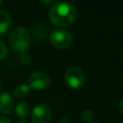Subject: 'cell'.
Instances as JSON below:
<instances>
[{
  "instance_id": "obj_1",
  "label": "cell",
  "mask_w": 123,
  "mask_h": 123,
  "mask_svg": "<svg viewBox=\"0 0 123 123\" xmlns=\"http://www.w3.org/2000/svg\"><path fill=\"white\" fill-rule=\"evenodd\" d=\"M76 17L77 10L72 4L68 2H56L53 4L49 11V18L51 22L56 26H69L75 21Z\"/></svg>"
},
{
  "instance_id": "obj_2",
  "label": "cell",
  "mask_w": 123,
  "mask_h": 123,
  "mask_svg": "<svg viewBox=\"0 0 123 123\" xmlns=\"http://www.w3.org/2000/svg\"><path fill=\"white\" fill-rule=\"evenodd\" d=\"M31 43V34L24 27H16L11 31L9 44L16 52L26 51Z\"/></svg>"
},
{
  "instance_id": "obj_3",
  "label": "cell",
  "mask_w": 123,
  "mask_h": 123,
  "mask_svg": "<svg viewBox=\"0 0 123 123\" xmlns=\"http://www.w3.org/2000/svg\"><path fill=\"white\" fill-rule=\"evenodd\" d=\"M64 80L69 87L78 89L82 87L85 83V73L81 67L71 66L66 69L64 73Z\"/></svg>"
},
{
  "instance_id": "obj_4",
  "label": "cell",
  "mask_w": 123,
  "mask_h": 123,
  "mask_svg": "<svg viewBox=\"0 0 123 123\" xmlns=\"http://www.w3.org/2000/svg\"><path fill=\"white\" fill-rule=\"evenodd\" d=\"M50 41L56 48L65 49L72 44L73 37L67 30L56 29L50 35Z\"/></svg>"
},
{
  "instance_id": "obj_5",
  "label": "cell",
  "mask_w": 123,
  "mask_h": 123,
  "mask_svg": "<svg viewBox=\"0 0 123 123\" xmlns=\"http://www.w3.org/2000/svg\"><path fill=\"white\" fill-rule=\"evenodd\" d=\"M28 83L31 88L44 89L50 86L51 78L48 73L41 70H37V71H34L29 75Z\"/></svg>"
},
{
  "instance_id": "obj_6",
  "label": "cell",
  "mask_w": 123,
  "mask_h": 123,
  "mask_svg": "<svg viewBox=\"0 0 123 123\" xmlns=\"http://www.w3.org/2000/svg\"><path fill=\"white\" fill-rule=\"evenodd\" d=\"M52 115L51 108L46 104H38L37 105L31 114V119L33 123H47Z\"/></svg>"
},
{
  "instance_id": "obj_7",
  "label": "cell",
  "mask_w": 123,
  "mask_h": 123,
  "mask_svg": "<svg viewBox=\"0 0 123 123\" xmlns=\"http://www.w3.org/2000/svg\"><path fill=\"white\" fill-rule=\"evenodd\" d=\"M14 108V101L12 95L5 91L0 93V112L8 114L12 111Z\"/></svg>"
},
{
  "instance_id": "obj_8",
  "label": "cell",
  "mask_w": 123,
  "mask_h": 123,
  "mask_svg": "<svg viewBox=\"0 0 123 123\" xmlns=\"http://www.w3.org/2000/svg\"><path fill=\"white\" fill-rule=\"evenodd\" d=\"M12 16L11 14L4 10L0 11V36L6 35L12 26Z\"/></svg>"
},
{
  "instance_id": "obj_9",
  "label": "cell",
  "mask_w": 123,
  "mask_h": 123,
  "mask_svg": "<svg viewBox=\"0 0 123 123\" xmlns=\"http://www.w3.org/2000/svg\"><path fill=\"white\" fill-rule=\"evenodd\" d=\"M15 113H16L17 117H19L21 119L27 118L30 113V107H29L28 103H26L24 101L19 102L15 106Z\"/></svg>"
},
{
  "instance_id": "obj_10",
  "label": "cell",
  "mask_w": 123,
  "mask_h": 123,
  "mask_svg": "<svg viewBox=\"0 0 123 123\" xmlns=\"http://www.w3.org/2000/svg\"><path fill=\"white\" fill-rule=\"evenodd\" d=\"M30 89H31V87L29 86V85L20 84V85H17L13 88V94L16 98L22 99V98H25L30 93Z\"/></svg>"
},
{
  "instance_id": "obj_11",
  "label": "cell",
  "mask_w": 123,
  "mask_h": 123,
  "mask_svg": "<svg viewBox=\"0 0 123 123\" xmlns=\"http://www.w3.org/2000/svg\"><path fill=\"white\" fill-rule=\"evenodd\" d=\"M93 116H94L93 115V112L90 110H85L82 112V118H83V120H85V121H86L88 123H90L92 121Z\"/></svg>"
},
{
  "instance_id": "obj_12",
  "label": "cell",
  "mask_w": 123,
  "mask_h": 123,
  "mask_svg": "<svg viewBox=\"0 0 123 123\" xmlns=\"http://www.w3.org/2000/svg\"><path fill=\"white\" fill-rule=\"evenodd\" d=\"M7 54H8V48L5 44V42L0 39V61L4 60L7 56Z\"/></svg>"
},
{
  "instance_id": "obj_13",
  "label": "cell",
  "mask_w": 123,
  "mask_h": 123,
  "mask_svg": "<svg viewBox=\"0 0 123 123\" xmlns=\"http://www.w3.org/2000/svg\"><path fill=\"white\" fill-rule=\"evenodd\" d=\"M31 56L29 55V54H26V53H23L21 56H20V61L24 63V64H28V63H30V62H31Z\"/></svg>"
},
{
  "instance_id": "obj_14",
  "label": "cell",
  "mask_w": 123,
  "mask_h": 123,
  "mask_svg": "<svg viewBox=\"0 0 123 123\" xmlns=\"http://www.w3.org/2000/svg\"><path fill=\"white\" fill-rule=\"evenodd\" d=\"M0 123H11V120L4 115H0Z\"/></svg>"
},
{
  "instance_id": "obj_15",
  "label": "cell",
  "mask_w": 123,
  "mask_h": 123,
  "mask_svg": "<svg viewBox=\"0 0 123 123\" xmlns=\"http://www.w3.org/2000/svg\"><path fill=\"white\" fill-rule=\"evenodd\" d=\"M118 108H119L120 112L123 114V98L120 100V102H119V104H118Z\"/></svg>"
},
{
  "instance_id": "obj_16",
  "label": "cell",
  "mask_w": 123,
  "mask_h": 123,
  "mask_svg": "<svg viewBox=\"0 0 123 123\" xmlns=\"http://www.w3.org/2000/svg\"><path fill=\"white\" fill-rule=\"evenodd\" d=\"M60 123H69V121H68L67 118H62L60 120Z\"/></svg>"
},
{
  "instance_id": "obj_17",
  "label": "cell",
  "mask_w": 123,
  "mask_h": 123,
  "mask_svg": "<svg viewBox=\"0 0 123 123\" xmlns=\"http://www.w3.org/2000/svg\"><path fill=\"white\" fill-rule=\"evenodd\" d=\"M16 123H29V122H27V121H24V120H22V121H18V122H16Z\"/></svg>"
},
{
  "instance_id": "obj_18",
  "label": "cell",
  "mask_w": 123,
  "mask_h": 123,
  "mask_svg": "<svg viewBox=\"0 0 123 123\" xmlns=\"http://www.w3.org/2000/svg\"><path fill=\"white\" fill-rule=\"evenodd\" d=\"M1 87H2V83H1V81H0V89H1Z\"/></svg>"
},
{
  "instance_id": "obj_19",
  "label": "cell",
  "mask_w": 123,
  "mask_h": 123,
  "mask_svg": "<svg viewBox=\"0 0 123 123\" xmlns=\"http://www.w3.org/2000/svg\"><path fill=\"white\" fill-rule=\"evenodd\" d=\"M90 123H95V122H90Z\"/></svg>"
},
{
  "instance_id": "obj_20",
  "label": "cell",
  "mask_w": 123,
  "mask_h": 123,
  "mask_svg": "<svg viewBox=\"0 0 123 123\" xmlns=\"http://www.w3.org/2000/svg\"><path fill=\"white\" fill-rule=\"evenodd\" d=\"M0 5H1V1H0Z\"/></svg>"
}]
</instances>
